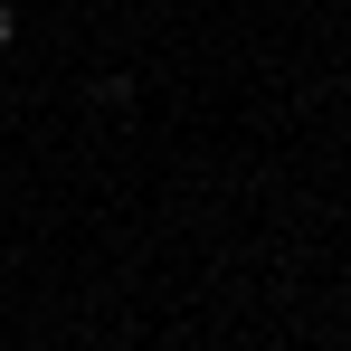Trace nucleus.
I'll return each instance as SVG.
<instances>
[{"instance_id": "1", "label": "nucleus", "mask_w": 351, "mask_h": 351, "mask_svg": "<svg viewBox=\"0 0 351 351\" xmlns=\"http://www.w3.org/2000/svg\"><path fill=\"white\" fill-rule=\"evenodd\" d=\"M10 38H19V10H10V0H0V48H10Z\"/></svg>"}]
</instances>
